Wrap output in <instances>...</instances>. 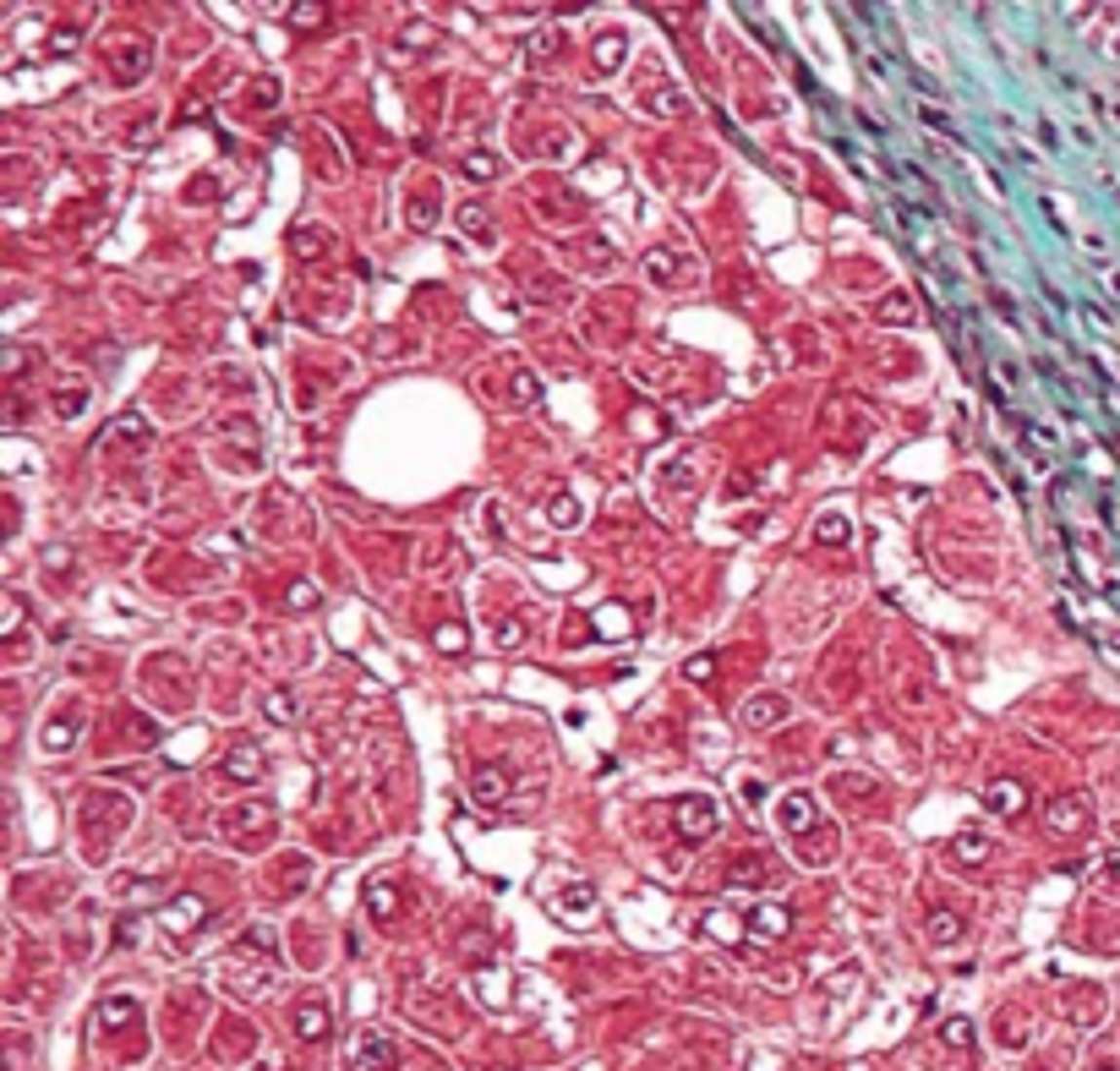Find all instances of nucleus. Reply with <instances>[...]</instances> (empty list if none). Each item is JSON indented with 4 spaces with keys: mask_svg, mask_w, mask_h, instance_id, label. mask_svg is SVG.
<instances>
[{
    "mask_svg": "<svg viewBox=\"0 0 1120 1071\" xmlns=\"http://www.w3.org/2000/svg\"><path fill=\"white\" fill-rule=\"evenodd\" d=\"M820 536L826 542H847V519H820Z\"/></svg>",
    "mask_w": 1120,
    "mask_h": 1071,
    "instance_id": "obj_23",
    "label": "nucleus"
},
{
    "mask_svg": "<svg viewBox=\"0 0 1120 1071\" xmlns=\"http://www.w3.org/2000/svg\"><path fill=\"white\" fill-rule=\"evenodd\" d=\"M203 913H208V907L197 902V897H186V902L165 907V913H159V924H165V930H192V924H197Z\"/></svg>",
    "mask_w": 1120,
    "mask_h": 1071,
    "instance_id": "obj_9",
    "label": "nucleus"
},
{
    "mask_svg": "<svg viewBox=\"0 0 1120 1071\" xmlns=\"http://www.w3.org/2000/svg\"><path fill=\"white\" fill-rule=\"evenodd\" d=\"M924 121H929V126H935V132H946V137H956V126H951V121H946V115H941V110H924Z\"/></svg>",
    "mask_w": 1120,
    "mask_h": 1071,
    "instance_id": "obj_27",
    "label": "nucleus"
},
{
    "mask_svg": "<svg viewBox=\"0 0 1120 1071\" xmlns=\"http://www.w3.org/2000/svg\"><path fill=\"white\" fill-rule=\"evenodd\" d=\"M941 1039H946V1044H962V1050H968V1044H973V1022H968V1016H951V1022L941 1028Z\"/></svg>",
    "mask_w": 1120,
    "mask_h": 1071,
    "instance_id": "obj_16",
    "label": "nucleus"
},
{
    "mask_svg": "<svg viewBox=\"0 0 1120 1071\" xmlns=\"http://www.w3.org/2000/svg\"><path fill=\"white\" fill-rule=\"evenodd\" d=\"M553 519H580V509H574V498H563V503H558V509H553Z\"/></svg>",
    "mask_w": 1120,
    "mask_h": 1071,
    "instance_id": "obj_28",
    "label": "nucleus"
},
{
    "mask_svg": "<svg viewBox=\"0 0 1120 1071\" xmlns=\"http://www.w3.org/2000/svg\"><path fill=\"white\" fill-rule=\"evenodd\" d=\"M1109 875H1115V880H1120V848H1115V853H1109Z\"/></svg>",
    "mask_w": 1120,
    "mask_h": 1071,
    "instance_id": "obj_30",
    "label": "nucleus"
},
{
    "mask_svg": "<svg viewBox=\"0 0 1120 1071\" xmlns=\"http://www.w3.org/2000/svg\"><path fill=\"white\" fill-rule=\"evenodd\" d=\"M596 60H601V71H612V60H623V39H601L596 44Z\"/></svg>",
    "mask_w": 1120,
    "mask_h": 1071,
    "instance_id": "obj_18",
    "label": "nucleus"
},
{
    "mask_svg": "<svg viewBox=\"0 0 1120 1071\" xmlns=\"http://www.w3.org/2000/svg\"><path fill=\"white\" fill-rule=\"evenodd\" d=\"M650 274H656V279H673V268H678V263H673V257H667V251H650Z\"/></svg>",
    "mask_w": 1120,
    "mask_h": 1071,
    "instance_id": "obj_22",
    "label": "nucleus"
},
{
    "mask_svg": "<svg viewBox=\"0 0 1120 1071\" xmlns=\"http://www.w3.org/2000/svg\"><path fill=\"white\" fill-rule=\"evenodd\" d=\"M263 716H268V722H295V695H290V689H268V695H263Z\"/></svg>",
    "mask_w": 1120,
    "mask_h": 1071,
    "instance_id": "obj_10",
    "label": "nucleus"
},
{
    "mask_svg": "<svg viewBox=\"0 0 1120 1071\" xmlns=\"http://www.w3.org/2000/svg\"><path fill=\"white\" fill-rule=\"evenodd\" d=\"M465 175H471V181H486V175H498V159H492V153H471V159H465Z\"/></svg>",
    "mask_w": 1120,
    "mask_h": 1071,
    "instance_id": "obj_17",
    "label": "nucleus"
},
{
    "mask_svg": "<svg viewBox=\"0 0 1120 1071\" xmlns=\"http://www.w3.org/2000/svg\"><path fill=\"white\" fill-rule=\"evenodd\" d=\"M224 771H230L236 782L257 777V749H251V744H236V749H230V760H224Z\"/></svg>",
    "mask_w": 1120,
    "mask_h": 1071,
    "instance_id": "obj_11",
    "label": "nucleus"
},
{
    "mask_svg": "<svg viewBox=\"0 0 1120 1071\" xmlns=\"http://www.w3.org/2000/svg\"><path fill=\"white\" fill-rule=\"evenodd\" d=\"M908 312H913V301H908V295H885V301H880V318H908Z\"/></svg>",
    "mask_w": 1120,
    "mask_h": 1071,
    "instance_id": "obj_20",
    "label": "nucleus"
},
{
    "mask_svg": "<svg viewBox=\"0 0 1120 1071\" xmlns=\"http://www.w3.org/2000/svg\"><path fill=\"white\" fill-rule=\"evenodd\" d=\"M744 722L749 727H776V722H788V700L782 695H754V700H744Z\"/></svg>",
    "mask_w": 1120,
    "mask_h": 1071,
    "instance_id": "obj_4",
    "label": "nucleus"
},
{
    "mask_svg": "<svg viewBox=\"0 0 1120 1071\" xmlns=\"http://www.w3.org/2000/svg\"><path fill=\"white\" fill-rule=\"evenodd\" d=\"M553 44H558V33H536V39H530V50H525V56H530V60L553 56Z\"/></svg>",
    "mask_w": 1120,
    "mask_h": 1071,
    "instance_id": "obj_21",
    "label": "nucleus"
},
{
    "mask_svg": "<svg viewBox=\"0 0 1120 1071\" xmlns=\"http://www.w3.org/2000/svg\"><path fill=\"white\" fill-rule=\"evenodd\" d=\"M312 601H318V591H312V585H295V591H290V607H312Z\"/></svg>",
    "mask_w": 1120,
    "mask_h": 1071,
    "instance_id": "obj_26",
    "label": "nucleus"
},
{
    "mask_svg": "<svg viewBox=\"0 0 1120 1071\" xmlns=\"http://www.w3.org/2000/svg\"><path fill=\"white\" fill-rule=\"evenodd\" d=\"M388 1060H394V1039L383 1028H367L356 1039V1050L345 1055V1071H383Z\"/></svg>",
    "mask_w": 1120,
    "mask_h": 1071,
    "instance_id": "obj_1",
    "label": "nucleus"
},
{
    "mask_svg": "<svg viewBox=\"0 0 1120 1071\" xmlns=\"http://www.w3.org/2000/svg\"><path fill=\"white\" fill-rule=\"evenodd\" d=\"M132 1016V1001H104V1022H126Z\"/></svg>",
    "mask_w": 1120,
    "mask_h": 1071,
    "instance_id": "obj_25",
    "label": "nucleus"
},
{
    "mask_svg": "<svg viewBox=\"0 0 1120 1071\" xmlns=\"http://www.w3.org/2000/svg\"><path fill=\"white\" fill-rule=\"evenodd\" d=\"M295 251H301V257H306V251L318 257V251H323V230H312V236H306V230H301V241H295Z\"/></svg>",
    "mask_w": 1120,
    "mask_h": 1071,
    "instance_id": "obj_24",
    "label": "nucleus"
},
{
    "mask_svg": "<svg viewBox=\"0 0 1120 1071\" xmlns=\"http://www.w3.org/2000/svg\"><path fill=\"white\" fill-rule=\"evenodd\" d=\"M367 913H372L377 924H388V913H394V891H388V880H372V891H367Z\"/></svg>",
    "mask_w": 1120,
    "mask_h": 1071,
    "instance_id": "obj_12",
    "label": "nucleus"
},
{
    "mask_svg": "<svg viewBox=\"0 0 1120 1071\" xmlns=\"http://www.w3.org/2000/svg\"><path fill=\"white\" fill-rule=\"evenodd\" d=\"M711 672H716V656H694L689 668H683V678H694V683H706Z\"/></svg>",
    "mask_w": 1120,
    "mask_h": 1071,
    "instance_id": "obj_19",
    "label": "nucleus"
},
{
    "mask_svg": "<svg viewBox=\"0 0 1120 1071\" xmlns=\"http://www.w3.org/2000/svg\"><path fill=\"white\" fill-rule=\"evenodd\" d=\"M929 940H935V946H951V940H956V918L935 907V913H929Z\"/></svg>",
    "mask_w": 1120,
    "mask_h": 1071,
    "instance_id": "obj_13",
    "label": "nucleus"
},
{
    "mask_svg": "<svg viewBox=\"0 0 1120 1071\" xmlns=\"http://www.w3.org/2000/svg\"><path fill=\"white\" fill-rule=\"evenodd\" d=\"M1099 1071H1115V1066H1099Z\"/></svg>",
    "mask_w": 1120,
    "mask_h": 1071,
    "instance_id": "obj_31",
    "label": "nucleus"
},
{
    "mask_svg": "<svg viewBox=\"0 0 1120 1071\" xmlns=\"http://www.w3.org/2000/svg\"><path fill=\"white\" fill-rule=\"evenodd\" d=\"M956 859H962V863H984V859H989V842H984V836H956Z\"/></svg>",
    "mask_w": 1120,
    "mask_h": 1071,
    "instance_id": "obj_15",
    "label": "nucleus"
},
{
    "mask_svg": "<svg viewBox=\"0 0 1120 1071\" xmlns=\"http://www.w3.org/2000/svg\"><path fill=\"white\" fill-rule=\"evenodd\" d=\"M984 798H989V809H1000V815H1017V809L1027 804V787L1017 777H995L984 787Z\"/></svg>",
    "mask_w": 1120,
    "mask_h": 1071,
    "instance_id": "obj_5",
    "label": "nucleus"
},
{
    "mask_svg": "<svg viewBox=\"0 0 1120 1071\" xmlns=\"http://www.w3.org/2000/svg\"><path fill=\"white\" fill-rule=\"evenodd\" d=\"M673 821H678V836H683V842H700V836H711V831H716V821H721V815H716V798H706V793H700V798H683Z\"/></svg>",
    "mask_w": 1120,
    "mask_h": 1071,
    "instance_id": "obj_2",
    "label": "nucleus"
},
{
    "mask_svg": "<svg viewBox=\"0 0 1120 1071\" xmlns=\"http://www.w3.org/2000/svg\"><path fill=\"white\" fill-rule=\"evenodd\" d=\"M1082 825V798H1061L1055 804V831H1077Z\"/></svg>",
    "mask_w": 1120,
    "mask_h": 1071,
    "instance_id": "obj_14",
    "label": "nucleus"
},
{
    "mask_svg": "<svg viewBox=\"0 0 1120 1071\" xmlns=\"http://www.w3.org/2000/svg\"><path fill=\"white\" fill-rule=\"evenodd\" d=\"M788 907H776V902H760V907H749V918H744V930H749V940L754 946H765V940H782L788 935Z\"/></svg>",
    "mask_w": 1120,
    "mask_h": 1071,
    "instance_id": "obj_3",
    "label": "nucleus"
},
{
    "mask_svg": "<svg viewBox=\"0 0 1120 1071\" xmlns=\"http://www.w3.org/2000/svg\"><path fill=\"white\" fill-rule=\"evenodd\" d=\"M503 793H509V782H503L498 765H482V771L471 777V798H476V804H503Z\"/></svg>",
    "mask_w": 1120,
    "mask_h": 1071,
    "instance_id": "obj_7",
    "label": "nucleus"
},
{
    "mask_svg": "<svg viewBox=\"0 0 1120 1071\" xmlns=\"http://www.w3.org/2000/svg\"><path fill=\"white\" fill-rule=\"evenodd\" d=\"M295 1033H301V1039H312V1044L328 1039V1006H323V1001L295 1006Z\"/></svg>",
    "mask_w": 1120,
    "mask_h": 1071,
    "instance_id": "obj_8",
    "label": "nucleus"
},
{
    "mask_svg": "<svg viewBox=\"0 0 1120 1071\" xmlns=\"http://www.w3.org/2000/svg\"><path fill=\"white\" fill-rule=\"evenodd\" d=\"M776 821L788 825V831H809V825H815V798H809V793H788L782 804H776Z\"/></svg>",
    "mask_w": 1120,
    "mask_h": 1071,
    "instance_id": "obj_6",
    "label": "nucleus"
},
{
    "mask_svg": "<svg viewBox=\"0 0 1120 1071\" xmlns=\"http://www.w3.org/2000/svg\"><path fill=\"white\" fill-rule=\"evenodd\" d=\"M71 733H77V727H71V722H60L56 733H50V744H56V749H60V744H71Z\"/></svg>",
    "mask_w": 1120,
    "mask_h": 1071,
    "instance_id": "obj_29",
    "label": "nucleus"
}]
</instances>
